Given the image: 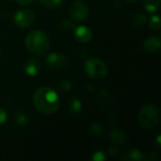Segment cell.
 <instances>
[{
  "label": "cell",
  "instance_id": "cell-4",
  "mask_svg": "<svg viewBox=\"0 0 161 161\" xmlns=\"http://www.w3.org/2000/svg\"><path fill=\"white\" fill-rule=\"evenodd\" d=\"M85 72L92 79H103L108 75V66L98 58H90L85 62Z\"/></svg>",
  "mask_w": 161,
  "mask_h": 161
},
{
  "label": "cell",
  "instance_id": "cell-1",
  "mask_svg": "<svg viewBox=\"0 0 161 161\" xmlns=\"http://www.w3.org/2000/svg\"><path fill=\"white\" fill-rule=\"evenodd\" d=\"M35 108L42 114L55 112L59 105V99L54 90L49 87L39 88L33 95Z\"/></svg>",
  "mask_w": 161,
  "mask_h": 161
},
{
  "label": "cell",
  "instance_id": "cell-3",
  "mask_svg": "<svg viewBox=\"0 0 161 161\" xmlns=\"http://www.w3.org/2000/svg\"><path fill=\"white\" fill-rule=\"evenodd\" d=\"M160 119V111L157 106H144L139 112V124L144 129H153L156 127Z\"/></svg>",
  "mask_w": 161,
  "mask_h": 161
},
{
  "label": "cell",
  "instance_id": "cell-7",
  "mask_svg": "<svg viewBox=\"0 0 161 161\" xmlns=\"http://www.w3.org/2000/svg\"><path fill=\"white\" fill-rule=\"evenodd\" d=\"M35 20V13L31 9H20L14 15V21L20 27H28Z\"/></svg>",
  "mask_w": 161,
  "mask_h": 161
},
{
  "label": "cell",
  "instance_id": "cell-9",
  "mask_svg": "<svg viewBox=\"0 0 161 161\" xmlns=\"http://www.w3.org/2000/svg\"><path fill=\"white\" fill-rule=\"evenodd\" d=\"M75 38L79 42H89L92 38V32L88 26L79 25L75 30Z\"/></svg>",
  "mask_w": 161,
  "mask_h": 161
},
{
  "label": "cell",
  "instance_id": "cell-22",
  "mask_svg": "<svg viewBox=\"0 0 161 161\" xmlns=\"http://www.w3.org/2000/svg\"><path fill=\"white\" fill-rule=\"evenodd\" d=\"M6 121H7V112L2 108H0V125H4Z\"/></svg>",
  "mask_w": 161,
  "mask_h": 161
},
{
  "label": "cell",
  "instance_id": "cell-14",
  "mask_svg": "<svg viewBox=\"0 0 161 161\" xmlns=\"http://www.w3.org/2000/svg\"><path fill=\"white\" fill-rule=\"evenodd\" d=\"M68 108L71 113L76 114L81 110L82 104H81L80 100H78V99H72L68 102Z\"/></svg>",
  "mask_w": 161,
  "mask_h": 161
},
{
  "label": "cell",
  "instance_id": "cell-12",
  "mask_svg": "<svg viewBox=\"0 0 161 161\" xmlns=\"http://www.w3.org/2000/svg\"><path fill=\"white\" fill-rule=\"evenodd\" d=\"M161 0H143L144 8L148 12H155L158 9Z\"/></svg>",
  "mask_w": 161,
  "mask_h": 161
},
{
  "label": "cell",
  "instance_id": "cell-16",
  "mask_svg": "<svg viewBox=\"0 0 161 161\" xmlns=\"http://www.w3.org/2000/svg\"><path fill=\"white\" fill-rule=\"evenodd\" d=\"M97 101L98 103L100 104V107L102 108H107L108 106V103L110 101L109 99V94L108 92H107L106 91H102L99 94V97L97 98Z\"/></svg>",
  "mask_w": 161,
  "mask_h": 161
},
{
  "label": "cell",
  "instance_id": "cell-25",
  "mask_svg": "<svg viewBox=\"0 0 161 161\" xmlns=\"http://www.w3.org/2000/svg\"><path fill=\"white\" fill-rule=\"evenodd\" d=\"M117 153H118V149H116V147H112L109 149V154L111 157H114L115 155H117Z\"/></svg>",
  "mask_w": 161,
  "mask_h": 161
},
{
  "label": "cell",
  "instance_id": "cell-24",
  "mask_svg": "<svg viewBox=\"0 0 161 161\" xmlns=\"http://www.w3.org/2000/svg\"><path fill=\"white\" fill-rule=\"evenodd\" d=\"M15 1L21 5H29L33 0H15Z\"/></svg>",
  "mask_w": 161,
  "mask_h": 161
},
{
  "label": "cell",
  "instance_id": "cell-10",
  "mask_svg": "<svg viewBox=\"0 0 161 161\" xmlns=\"http://www.w3.org/2000/svg\"><path fill=\"white\" fill-rule=\"evenodd\" d=\"M160 39L157 36H152L147 38L143 42V49L150 53L158 52L160 49Z\"/></svg>",
  "mask_w": 161,
  "mask_h": 161
},
{
  "label": "cell",
  "instance_id": "cell-26",
  "mask_svg": "<svg viewBox=\"0 0 161 161\" xmlns=\"http://www.w3.org/2000/svg\"><path fill=\"white\" fill-rule=\"evenodd\" d=\"M127 2H129V3H136V2H138L139 0H126Z\"/></svg>",
  "mask_w": 161,
  "mask_h": 161
},
{
  "label": "cell",
  "instance_id": "cell-17",
  "mask_svg": "<svg viewBox=\"0 0 161 161\" xmlns=\"http://www.w3.org/2000/svg\"><path fill=\"white\" fill-rule=\"evenodd\" d=\"M39 1L46 8H54L59 7L63 0H39Z\"/></svg>",
  "mask_w": 161,
  "mask_h": 161
},
{
  "label": "cell",
  "instance_id": "cell-20",
  "mask_svg": "<svg viewBox=\"0 0 161 161\" xmlns=\"http://www.w3.org/2000/svg\"><path fill=\"white\" fill-rule=\"evenodd\" d=\"M129 158L132 160H142V154L137 149H132L129 152Z\"/></svg>",
  "mask_w": 161,
  "mask_h": 161
},
{
  "label": "cell",
  "instance_id": "cell-6",
  "mask_svg": "<svg viewBox=\"0 0 161 161\" xmlns=\"http://www.w3.org/2000/svg\"><path fill=\"white\" fill-rule=\"evenodd\" d=\"M46 63L51 69L60 70L69 65V59L64 54L51 53L46 57Z\"/></svg>",
  "mask_w": 161,
  "mask_h": 161
},
{
  "label": "cell",
  "instance_id": "cell-8",
  "mask_svg": "<svg viewBox=\"0 0 161 161\" xmlns=\"http://www.w3.org/2000/svg\"><path fill=\"white\" fill-rule=\"evenodd\" d=\"M41 68H42V66H41L40 61L34 58L27 59L24 65L25 73L29 76H36L40 73Z\"/></svg>",
  "mask_w": 161,
  "mask_h": 161
},
{
  "label": "cell",
  "instance_id": "cell-23",
  "mask_svg": "<svg viewBox=\"0 0 161 161\" xmlns=\"http://www.w3.org/2000/svg\"><path fill=\"white\" fill-rule=\"evenodd\" d=\"M61 88H62L63 90H65V91H68V90H70V89L72 88V84H71L69 81L64 80V81L62 82V86H61Z\"/></svg>",
  "mask_w": 161,
  "mask_h": 161
},
{
  "label": "cell",
  "instance_id": "cell-13",
  "mask_svg": "<svg viewBox=\"0 0 161 161\" xmlns=\"http://www.w3.org/2000/svg\"><path fill=\"white\" fill-rule=\"evenodd\" d=\"M146 15L140 12V13H136L133 17H132V23L135 26L137 27H142L145 23L147 22V19H146Z\"/></svg>",
  "mask_w": 161,
  "mask_h": 161
},
{
  "label": "cell",
  "instance_id": "cell-21",
  "mask_svg": "<svg viewBox=\"0 0 161 161\" xmlns=\"http://www.w3.org/2000/svg\"><path fill=\"white\" fill-rule=\"evenodd\" d=\"M92 160L94 161H103L105 160V156H104V154L102 153V152H96V153H94L93 155H92Z\"/></svg>",
  "mask_w": 161,
  "mask_h": 161
},
{
  "label": "cell",
  "instance_id": "cell-19",
  "mask_svg": "<svg viewBox=\"0 0 161 161\" xmlns=\"http://www.w3.org/2000/svg\"><path fill=\"white\" fill-rule=\"evenodd\" d=\"M149 25L151 26V28L153 29H159L160 28V19L158 15L152 16L150 21H149Z\"/></svg>",
  "mask_w": 161,
  "mask_h": 161
},
{
  "label": "cell",
  "instance_id": "cell-5",
  "mask_svg": "<svg viewBox=\"0 0 161 161\" xmlns=\"http://www.w3.org/2000/svg\"><path fill=\"white\" fill-rule=\"evenodd\" d=\"M71 16L78 22L84 21L89 15V8L87 4L82 0H75L73 2L70 8Z\"/></svg>",
  "mask_w": 161,
  "mask_h": 161
},
{
  "label": "cell",
  "instance_id": "cell-18",
  "mask_svg": "<svg viewBox=\"0 0 161 161\" xmlns=\"http://www.w3.org/2000/svg\"><path fill=\"white\" fill-rule=\"evenodd\" d=\"M103 130H104L103 126L101 125L97 124V123L93 124L90 128V132H91V134L92 136H100V135H102Z\"/></svg>",
  "mask_w": 161,
  "mask_h": 161
},
{
  "label": "cell",
  "instance_id": "cell-2",
  "mask_svg": "<svg viewBox=\"0 0 161 161\" xmlns=\"http://www.w3.org/2000/svg\"><path fill=\"white\" fill-rule=\"evenodd\" d=\"M25 46L34 55H43L49 48V39L43 31L33 30L25 37Z\"/></svg>",
  "mask_w": 161,
  "mask_h": 161
},
{
  "label": "cell",
  "instance_id": "cell-11",
  "mask_svg": "<svg viewBox=\"0 0 161 161\" xmlns=\"http://www.w3.org/2000/svg\"><path fill=\"white\" fill-rule=\"evenodd\" d=\"M110 141L116 145H122L126 142L127 136L124 130L115 128V129H112L110 132Z\"/></svg>",
  "mask_w": 161,
  "mask_h": 161
},
{
  "label": "cell",
  "instance_id": "cell-15",
  "mask_svg": "<svg viewBox=\"0 0 161 161\" xmlns=\"http://www.w3.org/2000/svg\"><path fill=\"white\" fill-rule=\"evenodd\" d=\"M14 121L18 125H26L29 122V118L24 112H17L14 115Z\"/></svg>",
  "mask_w": 161,
  "mask_h": 161
}]
</instances>
